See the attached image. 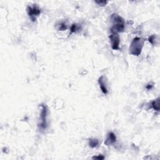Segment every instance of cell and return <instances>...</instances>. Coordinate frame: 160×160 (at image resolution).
<instances>
[{
	"mask_svg": "<svg viewBox=\"0 0 160 160\" xmlns=\"http://www.w3.org/2000/svg\"><path fill=\"white\" fill-rule=\"evenodd\" d=\"M113 26L111 28V32L118 33L122 32L125 28V21L121 16L117 14H113L112 16Z\"/></svg>",
	"mask_w": 160,
	"mask_h": 160,
	"instance_id": "1",
	"label": "cell"
},
{
	"mask_svg": "<svg viewBox=\"0 0 160 160\" xmlns=\"http://www.w3.org/2000/svg\"><path fill=\"white\" fill-rule=\"evenodd\" d=\"M144 45V41L141 38H135L132 41L130 46V53L134 56H139L141 54Z\"/></svg>",
	"mask_w": 160,
	"mask_h": 160,
	"instance_id": "2",
	"label": "cell"
},
{
	"mask_svg": "<svg viewBox=\"0 0 160 160\" xmlns=\"http://www.w3.org/2000/svg\"><path fill=\"white\" fill-rule=\"evenodd\" d=\"M47 107L43 105H42V111H41V123L39 124V126L41 128L45 129L47 126V122H46V117H47Z\"/></svg>",
	"mask_w": 160,
	"mask_h": 160,
	"instance_id": "3",
	"label": "cell"
},
{
	"mask_svg": "<svg viewBox=\"0 0 160 160\" xmlns=\"http://www.w3.org/2000/svg\"><path fill=\"white\" fill-rule=\"evenodd\" d=\"M109 39L111 42V44H112V47L113 50H118L119 45H120V36L118 35V33H112V34L109 36Z\"/></svg>",
	"mask_w": 160,
	"mask_h": 160,
	"instance_id": "4",
	"label": "cell"
},
{
	"mask_svg": "<svg viewBox=\"0 0 160 160\" xmlns=\"http://www.w3.org/2000/svg\"><path fill=\"white\" fill-rule=\"evenodd\" d=\"M27 12L28 14L29 15L31 18L35 21V17L37 16H38L40 14V10L37 6H28L27 8Z\"/></svg>",
	"mask_w": 160,
	"mask_h": 160,
	"instance_id": "5",
	"label": "cell"
},
{
	"mask_svg": "<svg viewBox=\"0 0 160 160\" xmlns=\"http://www.w3.org/2000/svg\"><path fill=\"white\" fill-rule=\"evenodd\" d=\"M98 83L100 85V87L101 89L102 92L104 94H107V81H106V77H105L104 76H101L99 78V80H98Z\"/></svg>",
	"mask_w": 160,
	"mask_h": 160,
	"instance_id": "6",
	"label": "cell"
},
{
	"mask_svg": "<svg viewBox=\"0 0 160 160\" xmlns=\"http://www.w3.org/2000/svg\"><path fill=\"white\" fill-rule=\"evenodd\" d=\"M116 136L113 133H109L108 135V137L106 138V141L105 142V144L106 146H109L113 145L114 143H115L116 141Z\"/></svg>",
	"mask_w": 160,
	"mask_h": 160,
	"instance_id": "7",
	"label": "cell"
},
{
	"mask_svg": "<svg viewBox=\"0 0 160 160\" xmlns=\"http://www.w3.org/2000/svg\"><path fill=\"white\" fill-rule=\"evenodd\" d=\"M151 106H152V108L154 110L158 112L159 110V98H158V99L153 101L152 103H151Z\"/></svg>",
	"mask_w": 160,
	"mask_h": 160,
	"instance_id": "8",
	"label": "cell"
},
{
	"mask_svg": "<svg viewBox=\"0 0 160 160\" xmlns=\"http://www.w3.org/2000/svg\"><path fill=\"white\" fill-rule=\"evenodd\" d=\"M98 143H99V142H98V139H89V146H91V148H95L98 146Z\"/></svg>",
	"mask_w": 160,
	"mask_h": 160,
	"instance_id": "9",
	"label": "cell"
},
{
	"mask_svg": "<svg viewBox=\"0 0 160 160\" xmlns=\"http://www.w3.org/2000/svg\"><path fill=\"white\" fill-rule=\"evenodd\" d=\"M67 29V26L66 25V24H61V25L60 26V30H66Z\"/></svg>",
	"mask_w": 160,
	"mask_h": 160,
	"instance_id": "10",
	"label": "cell"
},
{
	"mask_svg": "<svg viewBox=\"0 0 160 160\" xmlns=\"http://www.w3.org/2000/svg\"><path fill=\"white\" fill-rule=\"evenodd\" d=\"M76 30H77L76 24H73V25H72V26L71 28V32H75Z\"/></svg>",
	"mask_w": 160,
	"mask_h": 160,
	"instance_id": "11",
	"label": "cell"
},
{
	"mask_svg": "<svg viewBox=\"0 0 160 160\" xmlns=\"http://www.w3.org/2000/svg\"><path fill=\"white\" fill-rule=\"evenodd\" d=\"M105 157L103 155H99L98 157H93V159H103Z\"/></svg>",
	"mask_w": 160,
	"mask_h": 160,
	"instance_id": "12",
	"label": "cell"
},
{
	"mask_svg": "<svg viewBox=\"0 0 160 160\" xmlns=\"http://www.w3.org/2000/svg\"><path fill=\"white\" fill-rule=\"evenodd\" d=\"M96 3H98V5H101V6H104L105 5L106 3H107V2L106 1H96Z\"/></svg>",
	"mask_w": 160,
	"mask_h": 160,
	"instance_id": "13",
	"label": "cell"
}]
</instances>
